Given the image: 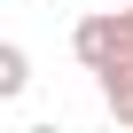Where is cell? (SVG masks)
<instances>
[{"label": "cell", "instance_id": "6da1fadb", "mask_svg": "<svg viewBox=\"0 0 133 133\" xmlns=\"http://www.w3.org/2000/svg\"><path fill=\"white\" fill-rule=\"evenodd\" d=\"M71 55L86 63V71H102V63H117V55H125V31H117V8H110V16H86V24L71 31Z\"/></svg>", "mask_w": 133, "mask_h": 133}, {"label": "cell", "instance_id": "3957f363", "mask_svg": "<svg viewBox=\"0 0 133 133\" xmlns=\"http://www.w3.org/2000/svg\"><path fill=\"white\" fill-rule=\"evenodd\" d=\"M24 86H31V55H24L16 39H0V102H16Z\"/></svg>", "mask_w": 133, "mask_h": 133}, {"label": "cell", "instance_id": "7a4b0ae2", "mask_svg": "<svg viewBox=\"0 0 133 133\" xmlns=\"http://www.w3.org/2000/svg\"><path fill=\"white\" fill-rule=\"evenodd\" d=\"M102 110H110L117 125H133V55L102 63Z\"/></svg>", "mask_w": 133, "mask_h": 133}, {"label": "cell", "instance_id": "277c9868", "mask_svg": "<svg viewBox=\"0 0 133 133\" xmlns=\"http://www.w3.org/2000/svg\"><path fill=\"white\" fill-rule=\"evenodd\" d=\"M117 31H125V55H133V8H117Z\"/></svg>", "mask_w": 133, "mask_h": 133}]
</instances>
